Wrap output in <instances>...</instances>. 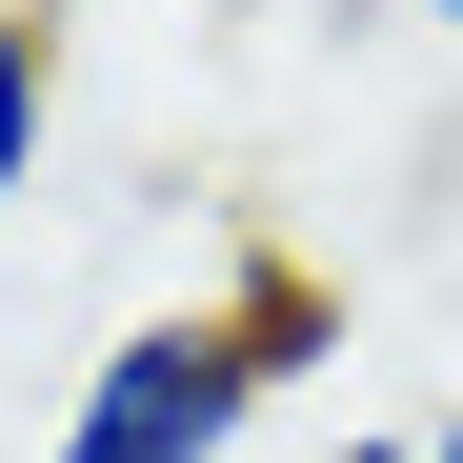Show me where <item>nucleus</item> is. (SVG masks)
I'll return each instance as SVG.
<instances>
[{"instance_id":"2","label":"nucleus","mask_w":463,"mask_h":463,"mask_svg":"<svg viewBox=\"0 0 463 463\" xmlns=\"http://www.w3.org/2000/svg\"><path fill=\"white\" fill-rule=\"evenodd\" d=\"M41 162H61V21H21V0H0V222H21Z\"/></svg>"},{"instance_id":"5","label":"nucleus","mask_w":463,"mask_h":463,"mask_svg":"<svg viewBox=\"0 0 463 463\" xmlns=\"http://www.w3.org/2000/svg\"><path fill=\"white\" fill-rule=\"evenodd\" d=\"M423 463H463V423H443V443H423Z\"/></svg>"},{"instance_id":"1","label":"nucleus","mask_w":463,"mask_h":463,"mask_svg":"<svg viewBox=\"0 0 463 463\" xmlns=\"http://www.w3.org/2000/svg\"><path fill=\"white\" fill-rule=\"evenodd\" d=\"M323 343H343V302L302 282V262H242L222 302H182V323H121L81 363V403H61L41 463H242V403L302 383Z\"/></svg>"},{"instance_id":"3","label":"nucleus","mask_w":463,"mask_h":463,"mask_svg":"<svg viewBox=\"0 0 463 463\" xmlns=\"http://www.w3.org/2000/svg\"><path fill=\"white\" fill-rule=\"evenodd\" d=\"M323 463H423V443H323Z\"/></svg>"},{"instance_id":"4","label":"nucleus","mask_w":463,"mask_h":463,"mask_svg":"<svg viewBox=\"0 0 463 463\" xmlns=\"http://www.w3.org/2000/svg\"><path fill=\"white\" fill-rule=\"evenodd\" d=\"M423 21H443V41H463V0H423Z\"/></svg>"}]
</instances>
